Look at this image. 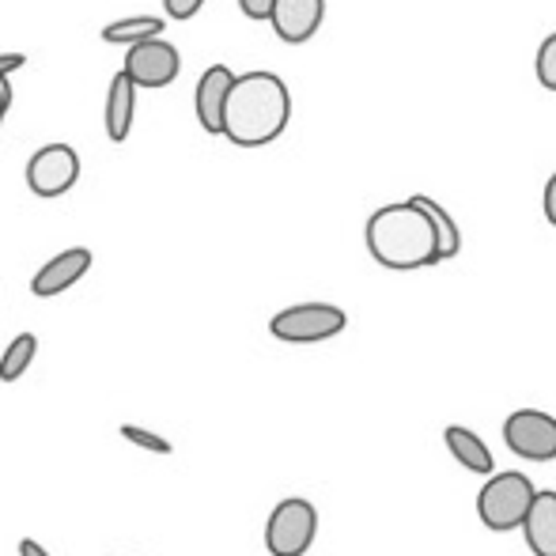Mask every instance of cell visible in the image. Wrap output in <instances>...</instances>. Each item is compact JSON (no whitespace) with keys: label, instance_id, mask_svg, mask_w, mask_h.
Listing matches in <instances>:
<instances>
[{"label":"cell","instance_id":"cell-1","mask_svg":"<svg viewBox=\"0 0 556 556\" xmlns=\"http://www.w3.org/2000/svg\"><path fill=\"white\" fill-rule=\"evenodd\" d=\"M292 122V96L277 73H242L224 99L220 137L235 148H265Z\"/></svg>","mask_w":556,"mask_h":556},{"label":"cell","instance_id":"cell-2","mask_svg":"<svg viewBox=\"0 0 556 556\" xmlns=\"http://www.w3.org/2000/svg\"><path fill=\"white\" fill-rule=\"evenodd\" d=\"M367 254L394 273H413L440 265V250H435V227L417 201H397V205H382L367 220Z\"/></svg>","mask_w":556,"mask_h":556},{"label":"cell","instance_id":"cell-3","mask_svg":"<svg viewBox=\"0 0 556 556\" xmlns=\"http://www.w3.org/2000/svg\"><path fill=\"white\" fill-rule=\"evenodd\" d=\"M534 492V481L519 469H504V473L492 469L484 489L477 492V515L492 534H511L522 527V515H527Z\"/></svg>","mask_w":556,"mask_h":556},{"label":"cell","instance_id":"cell-4","mask_svg":"<svg viewBox=\"0 0 556 556\" xmlns=\"http://www.w3.org/2000/svg\"><path fill=\"white\" fill-rule=\"evenodd\" d=\"M318 538V511L311 500L288 496L273 507L265 522V549L269 556H307Z\"/></svg>","mask_w":556,"mask_h":556},{"label":"cell","instance_id":"cell-5","mask_svg":"<svg viewBox=\"0 0 556 556\" xmlns=\"http://www.w3.org/2000/svg\"><path fill=\"white\" fill-rule=\"evenodd\" d=\"M349 315L333 303H295L269 318V333L285 344H318L344 333Z\"/></svg>","mask_w":556,"mask_h":556},{"label":"cell","instance_id":"cell-6","mask_svg":"<svg viewBox=\"0 0 556 556\" xmlns=\"http://www.w3.org/2000/svg\"><path fill=\"white\" fill-rule=\"evenodd\" d=\"M122 73L137 84V91H160L170 88L182 73V53L167 42V38H144L137 46H125V65Z\"/></svg>","mask_w":556,"mask_h":556},{"label":"cell","instance_id":"cell-7","mask_svg":"<svg viewBox=\"0 0 556 556\" xmlns=\"http://www.w3.org/2000/svg\"><path fill=\"white\" fill-rule=\"evenodd\" d=\"M80 182V155L73 144H46L27 160V190L35 198H65Z\"/></svg>","mask_w":556,"mask_h":556},{"label":"cell","instance_id":"cell-8","mask_svg":"<svg viewBox=\"0 0 556 556\" xmlns=\"http://www.w3.org/2000/svg\"><path fill=\"white\" fill-rule=\"evenodd\" d=\"M504 443L527 462L556 458V417L542 409H515L504 420Z\"/></svg>","mask_w":556,"mask_h":556},{"label":"cell","instance_id":"cell-9","mask_svg":"<svg viewBox=\"0 0 556 556\" xmlns=\"http://www.w3.org/2000/svg\"><path fill=\"white\" fill-rule=\"evenodd\" d=\"M91 250L88 247H68L61 250V254H53L50 262L42 265V269L30 277V292L38 295V300H53V295L68 292L73 285H80L84 277H88L91 269Z\"/></svg>","mask_w":556,"mask_h":556},{"label":"cell","instance_id":"cell-10","mask_svg":"<svg viewBox=\"0 0 556 556\" xmlns=\"http://www.w3.org/2000/svg\"><path fill=\"white\" fill-rule=\"evenodd\" d=\"M326 20V0H273L269 23L277 30L280 42L300 46L318 35Z\"/></svg>","mask_w":556,"mask_h":556},{"label":"cell","instance_id":"cell-11","mask_svg":"<svg viewBox=\"0 0 556 556\" xmlns=\"http://www.w3.org/2000/svg\"><path fill=\"white\" fill-rule=\"evenodd\" d=\"M235 73L227 65H208L201 73L198 88H193V111H198V122L205 132L220 137V125H224V99L231 91Z\"/></svg>","mask_w":556,"mask_h":556},{"label":"cell","instance_id":"cell-12","mask_svg":"<svg viewBox=\"0 0 556 556\" xmlns=\"http://www.w3.org/2000/svg\"><path fill=\"white\" fill-rule=\"evenodd\" d=\"M522 538L534 556H556V492L538 489L522 515Z\"/></svg>","mask_w":556,"mask_h":556},{"label":"cell","instance_id":"cell-13","mask_svg":"<svg viewBox=\"0 0 556 556\" xmlns=\"http://www.w3.org/2000/svg\"><path fill=\"white\" fill-rule=\"evenodd\" d=\"M132 114H137V84L117 68L114 80H111V91H106V137L114 144H125L132 129Z\"/></svg>","mask_w":556,"mask_h":556},{"label":"cell","instance_id":"cell-14","mask_svg":"<svg viewBox=\"0 0 556 556\" xmlns=\"http://www.w3.org/2000/svg\"><path fill=\"white\" fill-rule=\"evenodd\" d=\"M443 443H446V451L454 454V462H458L462 469H469V473L489 477L492 469H496V458H492L489 443H484L477 432H469V428L451 425V428L443 432Z\"/></svg>","mask_w":556,"mask_h":556},{"label":"cell","instance_id":"cell-15","mask_svg":"<svg viewBox=\"0 0 556 556\" xmlns=\"http://www.w3.org/2000/svg\"><path fill=\"white\" fill-rule=\"evenodd\" d=\"M167 30L163 15H129V20H114L103 27V42L106 46H137L144 38H160Z\"/></svg>","mask_w":556,"mask_h":556},{"label":"cell","instance_id":"cell-16","mask_svg":"<svg viewBox=\"0 0 556 556\" xmlns=\"http://www.w3.org/2000/svg\"><path fill=\"white\" fill-rule=\"evenodd\" d=\"M413 201H417V205L425 208L428 220H432V227H435V250H440V262H451V257H458V250H462V231H458V224H454V216L446 213L440 201L425 198V193H417Z\"/></svg>","mask_w":556,"mask_h":556},{"label":"cell","instance_id":"cell-17","mask_svg":"<svg viewBox=\"0 0 556 556\" xmlns=\"http://www.w3.org/2000/svg\"><path fill=\"white\" fill-rule=\"evenodd\" d=\"M35 356H38V337L35 333H20L4 349V356H0V382H20L23 375L30 371Z\"/></svg>","mask_w":556,"mask_h":556},{"label":"cell","instance_id":"cell-18","mask_svg":"<svg viewBox=\"0 0 556 556\" xmlns=\"http://www.w3.org/2000/svg\"><path fill=\"white\" fill-rule=\"evenodd\" d=\"M117 432H122L125 443L140 446V451H148V454H170V451H175V446H170V440H163V435L148 432V428H140V425H122Z\"/></svg>","mask_w":556,"mask_h":556},{"label":"cell","instance_id":"cell-19","mask_svg":"<svg viewBox=\"0 0 556 556\" xmlns=\"http://www.w3.org/2000/svg\"><path fill=\"white\" fill-rule=\"evenodd\" d=\"M534 68H538V84H542L545 91H556V30L542 42Z\"/></svg>","mask_w":556,"mask_h":556},{"label":"cell","instance_id":"cell-20","mask_svg":"<svg viewBox=\"0 0 556 556\" xmlns=\"http://www.w3.org/2000/svg\"><path fill=\"white\" fill-rule=\"evenodd\" d=\"M201 4H205V0H163V8H167V20H178V23L193 20V15L201 12Z\"/></svg>","mask_w":556,"mask_h":556},{"label":"cell","instance_id":"cell-21","mask_svg":"<svg viewBox=\"0 0 556 556\" xmlns=\"http://www.w3.org/2000/svg\"><path fill=\"white\" fill-rule=\"evenodd\" d=\"M239 8H242V15L247 20H269V8H273V0H239Z\"/></svg>","mask_w":556,"mask_h":556},{"label":"cell","instance_id":"cell-22","mask_svg":"<svg viewBox=\"0 0 556 556\" xmlns=\"http://www.w3.org/2000/svg\"><path fill=\"white\" fill-rule=\"evenodd\" d=\"M27 65V53H0V76H12Z\"/></svg>","mask_w":556,"mask_h":556},{"label":"cell","instance_id":"cell-23","mask_svg":"<svg viewBox=\"0 0 556 556\" xmlns=\"http://www.w3.org/2000/svg\"><path fill=\"white\" fill-rule=\"evenodd\" d=\"M545 220L556 227V175L545 182Z\"/></svg>","mask_w":556,"mask_h":556},{"label":"cell","instance_id":"cell-24","mask_svg":"<svg viewBox=\"0 0 556 556\" xmlns=\"http://www.w3.org/2000/svg\"><path fill=\"white\" fill-rule=\"evenodd\" d=\"M8 111H12V84H8V76H0V125H4Z\"/></svg>","mask_w":556,"mask_h":556},{"label":"cell","instance_id":"cell-25","mask_svg":"<svg viewBox=\"0 0 556 556\" xmlns=\"http://www.w3.org/2000/svg\"><path fill=\"white\" fill-rule=\"evenodd\" d=\"M20 556H50V549H46V545H38L35 538H23V542H20Z\"/></svg>","mask_w":556,"mask_h":556}]
</instances>
